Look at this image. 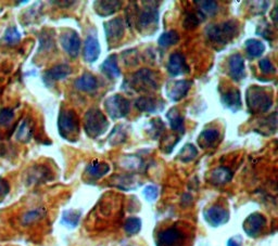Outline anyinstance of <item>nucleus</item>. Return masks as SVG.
Returning <instances> with one entry per match:
<instances>
[{
  "mask_svg": "<svg viewBox=\"0 0 278 246\" xmlns=\"http://www.w3.org/2000/svg\"><path fill=\"white\" fill-rule=\"evenodd\" d=\"M195 229L192 224L177 221L157 233V246H193Z\"/></svg>",
  "mask_w": 278,
  "mask_h": 246,
  "instance_id": "obj_1",
  "label": "nucleus"
},
{
  "mask_svg": "<svg viewBox=\"0 0 278 246\" xmlns=\"http://www.w3.org/2000/svg\"><path fill=\"white\" fill-rule=\"evenodd\" d=\"M239 34V24L235 20H229L220 24H210L205 28V36L211 43L224 46L230 43Z\"/></svg>",
  "mask_w": 278,
  "mask_h": 246,
  "instance_id": "obj_2",
  "label": "nucleus"
},
{
  "mask_svg": "<svg viewBox=\"0 0 278 246\" xmlns=\"http://www.w3.org/2000/svg\"><path fill=\"white\" fill-rule=\"evenodd\" d=\"M246 102L252 114H262L273 106V95L265 87L254 85L247 90Z\"/></svg>",
  "mask_w": 278,
  "mask_h": 246,
  "instance_id": "obj_3",
  "label": "nucleus"
},
{
  "mask_svg": "<svg viewBox=\"0 0 278 246\" xmlns=\"http://www.w3.org/2000/svg\"><path fill=\"white\" fill-rule=\"evenodd\" d=\"M59 135L70 142H76L80 136V120L72 109H62L58 117Z\"/></svg>",
  "mask_w": 278,
  "mask_h": 246,
  "instance_id": "obj_4",
  "label": "nucleus"
},
{
  "mask_svg": "<svg viewBox=\"0 0 278 246\" xmlns=\"http://www.w3.org/2000/svg\"><path fill=\"white\" fill-rule=\"evenodd\" d=\"M159 87L157 79V73L150 69H141L137 71L132 77L128 79V83L124 81L123 89L128 91H151L156 90Z\"/></svg>",
  "mask_w": 278,
  "mask_h": 246,
  "instance_id": "obj_5",
  "label": "nucleus"
},
{
  "mask_svg": "<svg viewBox=\"0 0 278 246\" xmlns=\"http://www.w3.org/2000/svg\"><path fill=\"white\" fill-rule=\"evenodd\" d=\"M84 128L87 136L97 139L108 130L109 121L99 109H90L84 116Z\"/></svg>",
  "mask_w": 278,
  "mask_h": 246,
  "instance_id": "obj_6",
  "label": "nucleus"
},
{
  "mask_svg": "<svg viewBox=\"0 0 278 246\" xmlns=\"http://www.w3.org/2000/svg\"><path fill=\"white\" fill-rule=\"evenodd\" d=\"M104 106L107 114L112 120L124 119L131 110L130 101L122 95L110 96L109 98L106 99Z\"/></svg>",
  "mask_w": 278,
  "mask_h": 246,
  "instance_id": "obj_7",
  "label": "nucleus"
},
{
  "mask_svg": "<svg viewBox=\"0 0 278 246\" xmlns=\"http://www.w3.org/2000/svg\"><path fill=\"white\" fill-rule=\"evenodd\" d=\"M151 1L146 2L148 6H145L141 11H137V27L139 30H148L151 29L152 30L158 27V22H159V10H158V4L159 2H156L154 6H150Z\"/></svg>",
  "mask_w": 278,
  "mask_h": 246,
  "instance_id": "obj_8",
  "label": "nucleus"
},
{
  "mask_svg": "<svg viewBox=\"0 0 278 246\" xmlns=\"http://www.w3.org/2000/svg\"><path fill=\"white\" fill-rule=\"evenodd\" d=\"M267 225V220L261 213H252L245 219L243 228L245 233L250 238H259L263 234Z\"/></svg>",
  "mask_w": 278,
  "mask_h": 246,
  "instance_id": "obj_9",
  "label": "nucleus"
},
{
  "mask_svg": "<svg viewBox=\"0 0 278 246\" xmlns=\"http://www.w3.org/2000/svg\"><path fill=\"white\" fill-rule=\"evenodd\" d=\"M203 217L208 224L213 228H219L221 225L228 222L229 212L228 209L222 205L214 204L212 206L204 209Z\"/></svg>",
  "mask_w": 278,
  "mask_h": 246,
  "instance_id": "obj_10",
  "label": "nucleus"
},
{
  "mask_svg": "<svg viewBox=\"0 0 278 246\" xmlns=\"http://www.w3.org/2000/svg\"><path fill=\"white\" fill-rule=\"evenodd\" d=\"M60 43L63 50L72 59H76L81 50V37L74 29H66L60 36Z\"/></svg>",
  "mask_w": 278,
  "mask_h": 246,
  "instance_id": "obj_11",
  "label": "nucleus"
},
{
  "mask_svg": "<svg viewBox=\"0 0 278 246\" xmlns=\"http://www.w3.org/2000/svg\"><path fill=\"white\" fill-rule=\"evenodd\" d=\"M104 29L106 34L107 43L109 45H115L124 37L125 24L124 20L117 17L110 20L104 24Z\"/></svg>",
  "mask_w": 278,
  "mask_h": 246,
  "instance_id": "obj_12",
  "label": "nucleus"
},
{
  "mask_svg": "<svg viewBox=\"0 0 278 246\" xmlns=\"http://www.w3.org/2000/svg\"><path fill=\"white\" fill-rule=\"evenodd\" d=\"M193 87V80L179 79L171 81L167 85L166 92L167 98L172 102H179L187 96L188 91Z\"/></svg>",
  "mask_w": 278,
  "mask_h": 246,
  "instance_id": "obj_13",
  "label": "nucleus"
},
{
  "mask_svg": "<svg viewBox=\"0 0 278 246\" xmlns=\"http://www.w3.org/2000/svg\"><path fill=\"white\" fill-rule=\"evenodd\" d=\"M167 72L171 76H179L188 74L190 72L189 66L186 62V59L182 52H174L169 55L167 62Z\"/></svg>",
  "mask_w": 278,
  "mask_h": 246,
  "instance_id": "obj_14",
  "label": "nucleus"
},
{
  "mask_svg": "<svg viewBox=\"0 0 278 246\" xmlns=\"http://www.w3.org/2000/svg\"><path fill=\"white\" fill-rule=\"evenodd\" d=\"M100 52H101V47L97 36L94 34H88L84 43V50H83L84 60L88 63H94L98 60V58H99Z\"/></svg>",
  "mask_w": 278,
  "mask_h": 246,
  "instance_id": "obj_15",
  "label": "nucleus"
},
{
  "mask_svg": "<svg viewBox=\"0 0 278 246\" xmlns=\"http://www.w3.org/2000/svg\"><path fill=\"white\" fill-rule=\"evenodd\" d=\"M228 75L235 81H240L246 77L245 58L240 53L230 55L228 60Z\"/></svg>",
  "mask_w": 278,
  "mask_h": 246,
  "instance_id": "obj_16",
  "label": "nucleus"
},
{
  "mask_svg": "<svg viewBox=\"0 0 278 246\" xmlns=\"http://www.w3.org/2000/svg\"><path fill=\"white\" fill-rule=\"evenodd\" d=\"M135 106L140 112L157 113L164 109V102L151 96H142L135 101Z\"/></svg>",
  "mask_w": 278,
  "mask_h": 246,
  "instance_id": "obj_17",
  "label": "nucleus"
},
{
  "mask_svg": "<svg viewBox=\"0 0 278 246\" xmlns=\"http://www.w3.org/2000/svg\"><path fill=\"white\" fill-rule=\"evenodd\" d=\"M72 72H73V70H72V68L69 64L55 65L51 69L45 72L44 80H45V83H47V84L62 80L68 77L69 75H71Z\"/></svg>",
  "mask_w": 278,
  "mask_h": 246,
  "instance_id": "obj_18",
  "label": "nucleus"
},
{
  "mask_svg": "<svg viewBox=\"0 0 278 246\" xmlns=\"http://www.w3.org/2000/svg\"><path fill=\"white\" fill-rule=\"evenodd\" d=\"M221 102L226 109L231 112H238L243 107L240 91L237 88H229L227 91L221 96Z\"/></svg>",
  "mask_w": 278,
  "mask_h": 246,
  "instance_id": "obj_19",
  "label": "nucleus"
},
{
  "mask_svg": "<svg viewBox=\"0 0 278 246\" xmlns=\"http://www.w3.org/2000/svg\"><path fill=\"white\" fill-rule=\"evenodd\" d=\"M35 130V122L32 117H25L15 132V139L21 143H28L32 140Z\"/></svg>",
  "mask_w": 278,
  "mask_h": 246,
  "instance_id": "obj_20",
  "label": "nucleus"
},
{
  "mask_svg": "<svg viewBox=\"0 0 278 246\" xmlns=\"http://www.w3.org/2000/svg\"><path fill=\"white\" fill-rule=\"evenodd\" d=\"M220 131L215 128H207L199 135L197 142L201 148H211L218 145L220 140Z\"/></svg>",
  "mask_w": 278,
  "mask_h": 246,
  "instance_id": "obj_21",
  "label": "nucleus"
},
{
  "mask_svg": "<svg viewBox=\"0 0 278 246\" xmlns=\"http://www.w3.org/2000/svg\"><path fill=\"white\" fill-rule=\"evenodd\" d=\"M110 172V166L106 162L99 160L91 161L88 165L86 166L85 172L89 178H92L94 180H99L102 177H105L108 172Z\"/></svg>",
  "mask_w": 278,
  "mask_h": 246,
  "instance_id": "obj_22",
  "label": "nucleus"
},
{
  "mask_svg": "<svg viewBox=\"0 0 278 246\" xmlns=\"http://www.w3.org/2000/svg\"><path fill=\"white\" fill-rule=\"evenodd\" d=\"M98 79L96 76L90 73H84L74 81V87L80 91L83 92H94L98 89Z\"/></svg>",
  "mask_w": 278,
  "mask_h": 246,
  "instance_id": "obj_23",
  "label": "nucleus"
},
{
  "mask_svg": "<svg viewBox=\"0 0 278 246\" xmlns=\"http://www.w3.org/2000/svg\"><path fill=\"white\" fill-rule=\"evenodd\" d=\"M231 179H233V172L225 166L213 169L209 177L210 182L213 183L214 186H223V184L228 183Z\"/></svg>",
  "mask_w": 278,
  "mask_h": 246,
  "instance_id": "obj_24",
  "label": "nucleus"
},
{
  "mask_svg": "<svg viewBox=\"0 0 278 246\" xmlns=\"http://www.w3.org/2000/svg\"><path fill=\"white\" fill-rule=\"evenodd\" d=\"M122 1H95L94 2V9L95 12L99 15V17H109L116 13L118 10L122 8Z\"/></svg>",
  "mask_w": 278,
  "mask_h": 246,
  "instance_id": "obj_25",
  "label": "nucleus"
},
{
  "mask_svg": "<svg viewBox=\"0 0 278 246\" xmlns=\"http://www.w3.org/2000/svg\"><path fill=\"white\" fill-rule=\"evenodd\" d=\"M100 70L107 77L111 79H116L121 76V70L118 68L117 59L115 54H111L102 62Z\"/></svg>",
  "mask_w": 278,
  "mask_h": 246,
  "instance_id": "obj_26",
  "label": "nucleus"
},
{
  "mask_svg": "<svg viewBox=\"0 0 278 246\" xmlns=\"http://www.w3.org/2000/svg\"><path fill=\"white\" fill-rule=\"evenodd\" d=\"M167 119L168 124L171 126V129L179 132V134H185V119L176 107H172L167 113Z\"/></svg>",
  "mask_w": 278,
  "mask_h": 246,
  "instance_id": "obj_27",
  "label": "nucleus"
},
{
  "mask_svg": "<svg viewBox=\"0 0 278 246\" xmlns=\"http://www.w3.org/2000/svg\"><path fill=\"white\" fill-rule=\"evenodd\" d=\"M204 20L205 18L199 11L197 12L187 11L185 13V17L183 20V27L187 30L195 29V27H198Z\"/></svg>",
  "mask_w": 278,
  "mask_h": 246,
  "instance_id": "obj_28",
  "label": "nucleus"
},
{
  "mask_svg": "<svg viewBox=\"0 0 278 246\" xmlns=\"http://www.w3.org/2000/svg\"><path fill=\"white\" fill-rule=\"evenodd\" d=\"M166 131V124L161 119H153L148 123L147 134L153 140L160 139Z\"/></svg>",
  "mask_w": 278,
  "mask_h": 246,
  "instance_id": "obj_29",
  "label": "nucleus"
},
{
  "mask_svg": "<svg viewBox=\"0 0 278 246\" xmlns=\"http://www.w3.org/2000/svg\"><path fill=\"white\" fill-rule=\"evenodd\" d=\"M245 47L247 53H248L251 59L259 58L265 51L264 44L257 39H248L245 44Z\"/></svg>",
  "mask_w": 278,
  "mask_h": 246,
  "instance_id": "obj_30",
  "label": "nucleus"
},
{
  "mask_svg": "<svg viewBox=\"0 0 278 246\" xmlns=\"http://www.w3.org/2000/svg\"><path fill=\"white\" fill-rule=\"evenodd\" d=\"M179 40H181V36H179L177 30L171 29L167 30L166 33H163L160 37H159L158 44L162 48H168L178 44Z\"/></svg>",
  "mask_w": 278,
  "mask_h": 246,
  "instance_id": "obj_31",
  "label": "nucleus"
},
{
  "mask_svg": "<svg viewBox=\"0 0 278 246\" xmlns=\"http://www.w3.org/2000/svg\"><path fill=\"white\" fill-rule=\"evenodd\" d=\"M195 4H198L199 12L201 13L204 18L207 17H214V15L219 12L220 4L216 1H203V0H200V1H195Z\"/></svg>",
  "mask_w": 278,
  "mask_h": 246,
  "instance_id": "obj_32",
  "label": "nucleus"
},
{
  "mask_svg": "<svg viewBox=\"0 0 278 246\" xmlns=\"http://www.w3.org/2000/svg\"><path fill=\"white\" fill-rule=\"evenodd\" d=\"M81 212L74 211V209H69L62 214V218H61V223L65 225L69 229H74L76 225L79 224L81 219Z\"/></svg>",
  "mask_w": 278,
  "mask_h": 246,
  "instance_id": "obj_33",
  "label": "nucleus"
},
{
  "mask_svg": "<svg viewBox=\"0 0 278 246\" xmlns=\"http://www.w3.org/2000/svg\"><path fill=\"white\" fill-rule=\"evenodd\" d=\"M198 155V148H195L193 143H187L185 145L182 150L179 151L177 158L183 163H189L194 161Z\"/></svg>",
  "mask_w": 278,
  "mask_h": 246,
  "instance_id": "obj_34",
  "label": "nucleus"
},
{
  "mask_svg": "<svg viewBox=\"0 0 278 246\" xmlns=\"http://www.w3.org/2000/svg\"><path fill=\"white\" fill-rule=\"evenodd\" d=\"M127 139V132L124 126L117 125L114 127V129L111 131L109 136V142L111 146H118L124 143Z\"/></svg>",
  "mask_w": 278,
  "mask_h": 246,
  "instance_id": "obj_35",
  "label": "nucleus"
},
{
  "mask_svg": "<svg viewBox=\"0 0 278 246\" xmlns=\"http://www.w3.org/2000/svg\"><path fill=\"white\" fill-rule=\"evenodd\" d=\"M48 175H49L48 168H46L43 165H37V166H34L29 171L28 179H29V181L38 182V181L46 180V179L48 178Z\"/></svg>",
  "mask_w": 278,
  "mask_h": 246,
  "instance_id": "obj_36",
  "label": "nucleus"
},
{
  "mask_svg": "<svg viewBox=\"0 0 278 246\" xmlns=\"http://www.w3.org/2000/svg\"><path fill=\"white\" fill-rule=\"evenodd\" d=\"M45 215H46V211L44 208L32 209V211L24 214V216L22 217V223L24 225H28L35 221H38L39 219L44 218Z\"/></svg>",
  "mask_w": 278,
  "mask_h": 246,
  "instance_id": "obj_37",
  "label": "nucleus"
},
{
  "mask_svg": "<svg viewBox=\"0 0 278 246\" xmlns=\"http://www.w3.org/2000/svg\"><path fill=\"white\" fill-rule=\"evenodd\" d=\"M141 230V219L138 217H130L124 223V231L128 235H135Z\"/></svg>",
  "mask_w": 278,
  "mask_h": 246,
  "instance_id": "obj_38",
  "label": "nucleus"
},
{
  "mask_svg": "<svg viewBox=\"0 0 278 246\" xmlns=\"http://www.w3.org/2000/svg\"><path fill=\"white\" fill-rule=\"evenodd\" d=\"M3 40L8 45H11V46L17 45V44L21 42V34H20V32H19L17 27H14V26L8 27L6 29V32H4Z\"/></svg>",
  "mask_w": 278,
  "mask_h": 246,
  "instance_id": "obj_39",
  "label": "nucleus"
},
{
  "mask_svg": "<svg viewBox=\"0 0 278 246\" xmlns=\"http://www.w3.org/2000/svg\"><path fill=\"white\" fill-rule=\"evenodd\" d=\"M15 113L11 107H3L0 110V126L6 127L11 124V122L14 120Z\"/></svg>",
  "mask_w": 278,
  "mask_h": 246,
  "instance_id": "obj_40",
  "label": "nucleus"
},
{
  "mask_svg": "<svg viewBox=\"0 0 278 246\" xmlns=\"http://www.w3.org/2000/svg\"><path fill=\"white\" fill-rule=\"evenodd\" d=\"M143 197L147 199L148 202H153L156 201L159 197V189L158 187L153 186V184H149L145 189H143Z\"/></svg>",
  "mask_w": 278,
  "mask_h": 246,
  "instance_id": "obj_41",
  "label": "nucleus"
},
{
  "mask_svg": "<svg viewBox=\"0 0 278 246\" xmlns=\"http://www.w3.org/2000/svg\"><path fill=\"white\" fill-rule=\"evenodd\" d=\"M259 68L264 74H275L276 73L275 66L269 58L261 59L259 62Z\"/></svg>",
  "mask_w": 278,
  "mask_h": 246,
  "instance_id": "obj_42",
  "label": "nucleus"
},
{
  "mask_svg": "<svg viewBox=\"0 0 278 246\" xmlns=\"http://www.w3.org/2000/svg\"><path fill=\"white\" fill-rule=\"evenodd\" d=\"M256 34L257 35H260L262 36V37H264L266 38L267 40H272V35H273V32L271 30L270 28V25L266 23V21H263V23H261V25H259V27H257L256 29Z\"/></svg>",
  "mask_w": 278,
  "mask_h": 246,
  "instance_id": "obj_43",
  "label": "nucleus"
},
{
  "mask_svg": "<svg viewBox=\"0 0 278 246\" xmlns=\"http://www.w3.org/2000/svg\"><path fill=\"white\" fill-rule=\"evenodd\" d=\"M179 141V138L178 137H167L166 138V145H162L161 148L163 152L166 153H171L173 151V148L176 146V143Z\"/></svg>",
  "mask_w": 278,
  "mask_h": 246,
  "instance_id": "obj_44",
  "label": "nucleus"
},
{
  "mask_svg": "<svg viewBox=\"0 0 278 246\" xmlns=\"http://www.w3.org/2000/svg\"><path fill=\"white\" fill-rule=\"evenodd\" d=\"M40 43V50H49L51 47H54V38L49 34L43 33L42 37L39 39Z\"/></svg>",
  "mask_w": 278,
  "mask_h": 246,
  "instance_id": "obj_45",
  "label": "nucleus"
},
{
  "mask_svg": "<svg viewBox=\"0 0 278 246\" xmlns=\"http://www.w3.org/2000/svg\"><path fill=\"white\" fill-rule=\"evenodd\" d=\"M10 192V184L7 179L0 177V197H6Z\"/></svg>",
  "mask_w": 278,
  "mask_h": 246,
  "instance_id": "obj_46",
  "label": "nucleus"
},
{
  "mask_svg": "<svg viewBox=\"0 0 278 246\" xmlns=\"http://www.w3.org/2000/svg\"><path fill=\"white\" fill-rule=\"evenodd\" d=\"M243 237L241 235H235L227 241V246H241L243 245Z\"/></svg>",
  "mask_w": 278,
  "mask_h": 246,
  "instance_id": "obj_47",
  "label": "nucleus"
},
{
  "mask_svg": "<svg viewBox=\"0 0 278 246\" xmlns=\"http://www.w3.org/2000/svg\"><path fill=\"white\" fill-rule=\"evenodd\" d=\"M51 3L62 4V6H61V8H69V7H71V4H74L75 1H53Z\"/></svg>",
  "mask_w": 278,
  "mask_h": 246,
  "instance_id": "obj_48",
  "label": "nucleus"
},
{
  "mask_svg": "<svg viewBox=\"0 0 278 246\" xmlns=\"http://www.w3.org/2000/svg\"><path fill=\"white\" fill-rule=\"evenodd\" d=\"M6 152H7L6 146H4L3 143H0V157H2V156L6 155Z\"/></svg>",
  "mask_w": 278,
  "mask_h": 246,
  "instance_id": "obj_49",
  "label": "nucleus"
},
{
  "mask_svg": "<svg viewBox=\"0 0 278 246\" xmlns=\"http://www.w3.org/2000/svg\"><path fill=\"white\" fill-rule=\"evenodd\" d=\"M276 12H277V7H275L274 9H273V11L271 13V18L273 19V22H274V24L276 25V22H277V20H276Z\"/></svg>",
  "mask_w": 278,
  "mask_h": 246,
  "instance_id": "obj_50",
  "label": "nucleus"
}]
</instances>
